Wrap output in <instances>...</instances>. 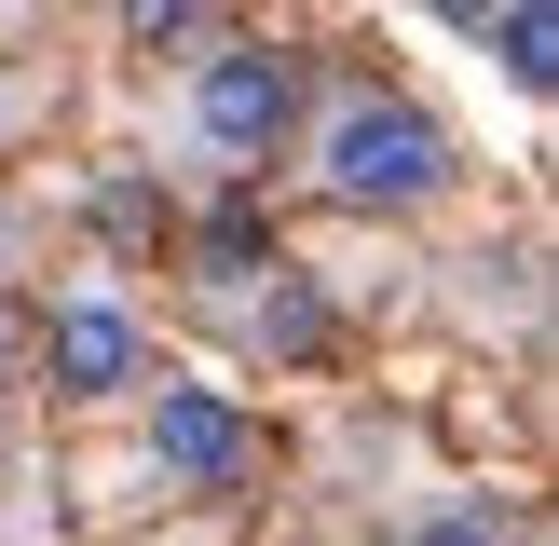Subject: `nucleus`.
<instances>
[{
	"label": "nucleus",
	"instance_id": "423d86ee",
	"mask_svg": "<svg viewBox=\"0 0 559 546\" xmlns=\"http://www.w3.org/2000/svg\"><path fill=\"white\" fill-rule=\"evenodd\" d=\"M478 41H491V55H506V82H546V69H559V55H546V41H559V27L533 14V0H506V14H478Z\"/></svg>",
	"mask_w": 559,
	"mask_h": 546
},
{
	"label": "nucleus",
	"instance_id": "f257e3e1",
	"mask_svg": "<svg viewBox=\"0 0 559 546\" xmlns=\"http://www.w3.org/2000/svg\"><path fill=\"white\" fill-rule=\"evenodd\" d=\"M314 178L342 191V205H437V191H451V136L409 96H342L328 136H314Z\"/></svg>",
	"mask_w": 559,
	"mask_h": 546
},
{
	"label": "nucleus",
	"instance_id": "f03ea898",
	"mask_svg": "<svg viewBox=\"0 0 559 546\" xmlns=\"http://www.w3.org/2000/svg\"><path fill=\"white\" fill-rule=\"evenodd\" d=\"M287 109H300V69H287L273 41H233V55L191 69V123H205V151H273Z\"/></svg>",
	"mask_w": 559,
	"mask_h": 546
},
{
	"label": "nucleus",
	"instance_id": "39448f33",
	"mask_svg": "<svg viewBox=\"0 0 559 546\" xmlns=\"http://www.w3.org/2000/svg\"><path fill=\"white\" fill-rule=\"evenodd\" d=\"M409 546H519V506H506V491H464V506H437Z\"/></svg>",
	"mask_w": 559,
	"mask_h": 546
},
{
	"label": "nucleus",
	"instance_id": "20e7f679",
	"mask_svg": "<svg viewBox=\"0 0 559 546\" xmlns=\"http://www.w3.org/2000/svg\"><path fill=\"white\" fill-rule=\"evenodd\" d=\"M41 355H55V382H69V396H109V382H136V314H123L109 287H82V300H55Z\"/></svg>",
	"mask_w": 559,
	"mask_h": 546
},
{
	"label": "nucleus",
	"instance_id": "7ed1b4c3",
	"mask_svg": "<svg viewBox=\"0 0 559 546\" xmlns=\"http://www.w3.org/2000/svg\"><path fill=\"white\" fill-rule=\"evenodd\" d=\"M151 464H164V478H246V410L233 396H205V382H164V396H151Z\"/></svg>",
	"mask_w": 559,
	"mask_h": 546
}]
</instances>
